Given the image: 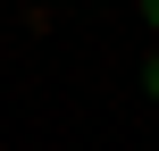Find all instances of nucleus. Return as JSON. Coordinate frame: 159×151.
<instances>
[{"label":"nucleus","instance_id":"1","mask_svg":"<svg viewBox=\"0 0 159 151\" xmlns=\"http://www.w3.org/2000/svg\"><path fill=\"white\" fill-rule=\"evenodd\" d=\"M143 92H151V101H159V59H143Z\"/></svg>","mask_w":159,"mask_h":151},{"label":"nucleus","instance_id":"2","mask_svg":"<svg viewBox=\"0 0 159 151\" xmlns=\"http://www.w3.org/2000/svg\"><path fill=\"white\" fill-rule=\"evenodd\" d=\"M143 17H151V25H159V0H143Z\"/></svg>","mask_w":159,"mask_h":151}]
</instances>
